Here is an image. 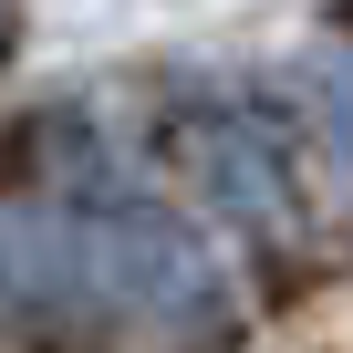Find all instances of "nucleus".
I'll list each match as a JSON object with an SVG mask.
<instances>
[{
    "instance_id": "f257e3e1",
    "label": "nucleus",
    "mask_w": 353,
    "mask_h": 353,
    "mask_svg": "<svg viewBox=\"0 0 353 353\" xmlns=\"http://www.w3.org/2000/svg\"><path fill=\"white\" fill-rule=\"evenodd\" d=\"M332 114H343V125H332V135H343V156H353V94H343V104H332Z\"/></svg>"
},
{
    "instance_id": "f03ea898",
    "label": "nucleus",
    "mask_w": 353,
    "mask_h": 353,
    "mask_svg": "<svg viewBox=\"0 0 353 353\" xmlns=\"http://www.w3.org/2000/svg\"><path fill=\"white\" fill-rule=\"evenodd\" d=\"M0 52H11V0H0Z\"/></svg>"
}]
</instances>
